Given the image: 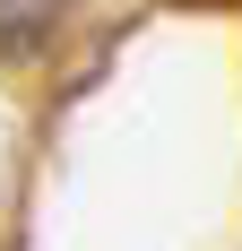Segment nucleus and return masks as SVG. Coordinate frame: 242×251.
I'll return each mask as SVG.
<instances>
[{"mask_svg": "<svg viewBox=\"0 0 242 251\" xmlns=\"http://www.w3.org/2000/svg\"><path fill=\"white\" fill-rule=\"evenodd\" d=\"M70 0H0V61H26V52L52 44V26H61Z\"/></svg>", "mask_w": 242, "mask_h": 251, "instance_id": "1", "label": "nucleus"}]
</instances>
